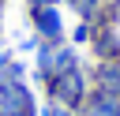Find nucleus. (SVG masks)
<instances>
[{"mask_svg":"<svg viewBox=\"0 0 120 116\" xmlns=\"http://www.w3.org/2000/svg\"><path fill=\"white\" fill-rule=\"evenodd\" d=\"M41 116H79L75 109H68V105H56V101H49L45 109H41Z\"/></svg>","mask_w":120,"mask_h":116,"instance_id":"6e6552de","label":"nucleus"},{"mask_svg":"<svg viewBox=\"0 0 120 116\" xmlns=\"http://www.w3.org/2000/svg\"><path fill=\"white\" fill-rule=\"evenodd\" d=\"M71 67H79L75 49H68L64 41H41V45H38V75H41L45 82H49L52 75L71 71Z\"/></svg>","mask_w":120,"mask_h":116,"instance_id":"f03ea898","label":"nucleus"},{"mask_svg":"<svg viewBox=\"0 0 120 116\" xmlns=\"http://www.w3.org/2000/svg\"><path fill=\"white\" fill-rule=\"evenodd\" d=\"M98 56H101V60H120V41H116L112 34H101V37H98Z\"/></svg>","mask_w":120,"mask_h":116,"instance_id":"0eeeda50","label":"nucleus"},{"mask_svg":"<svg viewBox=\"0 0 120 116\" xmlns=\"http://www.w3.org/2000/svg\"><path fill=\"white\" fill-rule=\"evenodd\" d=\"M94 90L105 94H120V60H101L94 71Z\"/></svg>","mask_w":120,"mask_h":116,"instance_id":"423d86ee","label":"nucleus"},{"mask_svg":"<svg viewBox=\"0 0 120 116\" xmlns=\"http://www.w3.org/2000/svg\"><path fill=\"white\" fill-rule=\"evenodd\" d=\"M30 26L41 41H64V22L60 7H30Z\"/></svg>","mask_w":120,"mask_h":116,"instance_id":"20e7f679","label":"nucleus"},{"mask_svg":"<svg viewBox=\"0 0 120 116\" xmlns=\"http://www.w3.org/2000/svg\"><path fill=\"white\" fill-rule=\"evenodd\" d=\"M0 116H34V94L22 79L0 82Z\"/></svg>","mask_w":120,"mask_h":116,"instance_id":"7ed1b4c3","label":"nucleus"},{"mask_svg":"<svg viewBox=\"0 0 120 116\" xmlns=\"http://www.w3.org/2000/svg\"><path fill=\"white\" fill-rule=\"evenodd\" d=\"M71 37H75V41H94V22H79Z\"/></svg>","mask_w":120,"mask_h":116,"instance_id":"1a4fd4ad","label":"nucleus"},{"mask_svg":"<svg viewBox=\"0 0 120 116\" xmlns=\"http://www.w3.org/2000/svg\"><path fill=\"white\" fill-rule=\"evenodd\" d=\"M79 116H120V94L90 90V97H86V105L79 109Z\"/></svg>","mask_w":120,"mask_h":116,"instance_id":"39448f33","label":"nucleus"},{"mask_svg":"<svg viewBox=\"0 0 120 116\" xmlns=\"http://www.w3.org/2000/svg\"><path fill=\"white\" fill-rule=\"evenodd\" d=\"M49 97L56 101V105H68V109H82L86 105V97H90V86H86V75H82V67H71V71H64V75H52L49 79Z\"/></svg>","mask_w":120,"mask_h":116,"instance_id":"f257e3e1","label":"nucleus"},{"mask_svg":"<svg viewBox=\"0 0 120 116\" xmlns=\"http://www.w3.org/2000/svg\"><path fill=\"white\" fill-rule=\"evenodd\" d=\"M0 4H4V0H0Z\"/></svg>","mask_w":120,"mask_h":116,"instance_id":"9d476101","label":"nucleus"}]
</instances>
